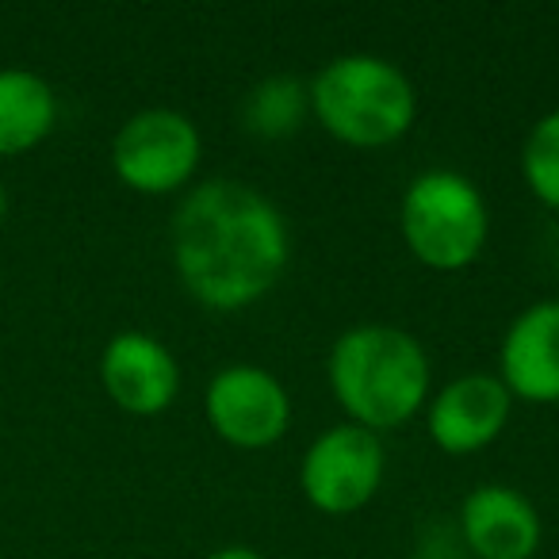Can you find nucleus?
Listing matches in <instances>:
<instances>
[{
  "label": "nucleus",
  "instance_id": "2",
  "mask_svg": "<svg viewBox=\"0 0 559 559\" xmlns=\"http://www.w3.org/2000/svg\"><path fill=\"white\" fill-rule=\"evenodd\" d=\"M326 376L345 418L376 437L406 426L433 395V372L421 342L388 322L345 330L330 349Z\"/></svg>",
  "mask_w": 559,
  "mask_h": 559
},
{
  "label": "nucleus",
  "instance_id": "6",
  "mask_svg": "<svg viewBox=\"0 0 559 559\" xmlns=\"http://www.w3.org/2000/svg\"><path fill=\"white\" fill-rule=\"evenodd\" d=\"M383 472H388V452L380 437L342 421L307 444L299 464V490L319 513L345 518L365 510L380 495Z\"/></svg>",
  "mask_w": 559,
  "mask_h": 559
},
{
  "label": "nucleus",
  "instance_id": "13",
  "mask_svg": "<svg viewBox=\"0 0 559 559\" xmlns=\"http://www.w3.org/2000/svg\"><path fill=\"white\" fill-rule=\"evenodd\" d=\"M307 111H311V88L299 78H288V73L264 78L261 85L249 88L246 104H241V119L261 139L296 134L304 127Z\"/></svg>",
  "mask_w": 559,
  "mask_h": 559
},
{
  "label": "nucleus",
  "instance_id": "5",
  "mask_svg": "<svg viewBox=\"0 0 559 559\" xmlns=\"http://www.w3.org/2000/svg\"><path fill=\"white\" fill-rule=\"evenodd\" d=\"M203 157L200 127L173 108L134 111L111 142V169L131 192L173 195L195 177Z\"/></svg>",
  "mask_w": 559,
  "mask_h": 559
},
{
  "label": "nucleus",
  "instance_id": "11",
  "mask_svg": "<svg viewBox=\"0 0 559 559\" xmlns=\"http://www.w3.org/2000/svg\"><path fill=\"white\" fill-rule=\"evenodd\" d=\"M460 533L479 559H533L540 551V513L506 483H479L460 502Z\"/></svg>",
  "mask_w": 559,
  "mask_h": 559
},
{
  "label": "nucleus",
  "instance_id": "1",
  "mask_svg": "<svg viewBox=\"0 0 559 559\" xmlns=\"http://www.w3.org/2000/svg\"><path fill=\"white\" fill-rule=\"evenodd\" d=\"M173 269L207 311H246L288 272L292 238L284 211L234 177L188 188L169 223Z\"/></svg>",
  "mask_w": 559,
  "mask_h": 559
},
{
  "label": "nucleus",
  "instance_id": "9",
  "mask_svg": "<svg viewBox=\"0 0 559 559\" xmlns=\"http://www.w3.org/2000/svg\"><path fill=\"white\" fill-rule=\"evenodd\" d=\"M100 383L119 411L134 418H154L169 411L180 391L177 357L146 330H123L104 345Z\"/></svg>",
  "mask_w": 559,
  "mask_h": 559
},
{
  "label": "nucleus",
  "instance_id": "15",
  "mask_svg": "<svg viewBox=\"0 0 559 559\" xmlns=\"http://www.w3.org/2000/svg\"><path fill=\"white\" fill-rule=\"evenodd\" d=\"M207 559H264L257 548H249V544H226V548H215Z\"/></svg>",
  "mask_w": 559,
  "mask_h": 559
},
{
  "label": "nucleus",
  "instance_id": "16",
  "mask_svg": "<svg viewBox=\"0 0 559 559\" xmlns=\"http://www.w3.org/2000/svg\"><path fill=\"white\" fill-rule=\"evenodd\" d=\"M4 211H9V195H4V185H0V223H4Z\"/></svg>",
  "mask_w": 559,
  "mask_h": 559
},
{
  "label": "nucleus",
  "instance_id": "14",
  "mask_svg": "<svg viewBox=\"0 0 559 559\" xmlns=\"http://www.w3.org/2000/svg\"><path fill=\"white\" fill-rule=\"evenodd\" d=\"M521 180L544 203L559 211V108L540 116L521 146Z\"/></svg>",
  "mask_w": 559,
  "mask_h": 559
},
{
  "label": "nucleus",
  "instance_id": "12",
  "mask_svg": "<svg viewBox=\"0 0 559 559\" xmlns=\"http://www.w3.org/2000/svg\"><path fill=\"white\" fill-rule=\"evenodd\" d=\"M58 123V96L39 73L0 70V157L35 150Z\"/></svg>",
  "mask_w": 559,
  "mask_h": 559
},
{
  "label": "nucleus",
  "instance_id": "7",
  "mask_svg": "<svg viewBox=\"0 0 559 559\" xmlns=\"http://www.w3.org/2000/svg\"><path fill=\"white\" fill-rule=\"evenodd\" d=\"M203 414L218 441L257 452L292 429V395L269 368L226 365L203 391Z\"/></svg>",
  "mask_w": 559,
  "mask_h": 559
},
{
  "label": "nucleus",
  "instance_id": "10",
  "mask_svg": "<svg viewBox=\"0 0 559 559\" xmlns=\"http://www.w3.org/2000/svg\"><path fill=\"white\" fill-rule=\"evenodd\" d=\"M498 380L513 403H559V299L525 307L498 345Z\"/></svg>",
  "mask_w": 559,
  "mask_h": 559
},
{
  "label": "nucleus",
  "instance_id": "4",
  "mask_svg": "<svg viewBox=\"0 0 559 559\" xmlns=\"http://www.w3.org/2000/svg\"><path fill=\"white\" fill-rule=\"evenodd\" d=\"M399 234L426 269L460 272L487 249L490 207L472 177L456 169H426L399 200Z\"/></svg>",
  "mask_w": 559,
  "mask_h": 559
},
{
  "label": "nucleus",
  "instance_id": "8",
  "mask_svg": "<svg viewBox=\"0 0 559 559\" xmlns=\"http://www.w3.org/2000/svg\"><path fill=\"white\" fill-rule=\"evenodd\" d=\"M513 395L495 372H467L433 391L426 403L429 441L449 456H472L495 444L510 426Z\"/></svg>",
  "mask_w": 559,
  "mask_h": 559
},
{
  "label": "nucleus",
  "instance_id": "3",
  "mask_svg": "<svg viewBox=\"0 0 559 559\" xmlns=\"http://www.w3.org/2000/svg\"><path fill=\"white\" fill-rule=\"evenodd\" d=\"M307 88L319 127L353 150L391 146L418 119L414 81L391 58L368 50L330 58Z\"/></svg>",
  "mask_w": 559,
  "mask_h": 559
}]
</instances>
